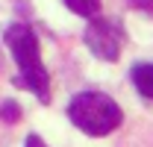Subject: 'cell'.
<instances>
[{
  "instance_id": "obj_8",
  "label": "cell",
  "mask_w": 153,
  "mask_h": 147,
  "mask_svg": "<svg viewBox=\"0 0 153 147\" xmlns=\"http://www.w3.org/2000/svg\"><path fill=\"white\" fill-rule=\"evenodd\" d=\"M24 147H47L38 135H27V141H24Z\"/></svg>"
},
{
  "instance_id": "obj_7",
  "label": "cell",
  "mask_w": 153,
  "mask_h": 147,
  "mask_svg": "<svg viewBox=\"0 0 153 147\" xmlns=\"http://www.w3.org/2000/svg\"><path fill=\"white\" fill-rule=\"evenodd\" d=\"M135 9H141V12H147V15H153V0H130Z\"/></svg>"
},
{
  "instance_id": "obj_4",
  "label": "cell",
  "mask_w": 153,
  "mask_h": 147,
  "mask_svg": "<svg viewBox=\"0 0 153 147\" xmlns=\"http://www.w3.org/2000/svg\"><path fill=\"white\" fill-rule=\"evenodd\" d=\"M130 76H133V85L138 88V94H141L144 100H153V65L150 62L135 65Z\"/></svg>"
},
{
  "instance_id": "obj_3",
  "label": "cell",
  "mask_w": 153,
  "mask_h": 147,
  "mask_svg": "<svg viewBox=\"0 0 153 147\" xmlns=\"http://www.w3.org/2000/svg\"><path fill=\"white\" fill-rule=\"evenodd\" d=\"M85 44H88V50H91L97 59L115 62V59L121 56V47H124V30H121V24H115V21L91 18L88 27H85Z\"/></svg>"
},
{
  "instance_id": "obj_5",
  "label": "cell",
  "mask_w": 153,
  "mask_h": 147,
  "mask_svg": "<svg viewBox=\"0 0 153 147\" xmlns=\"http://www.w3.org/2000/svg\"><path fill=\"white\" fill-rule=\"evenodd\" d=\"M65 6L74 15H82V18H94L100 12V0H65Z\"/></svg>"
},
{
  "instance_id": "obj_1",
  "label": "cell",
  "mask_w": 153,
  "mask_h": 147,
  "mask_svg": "<svg viewBox=\"0 0 153 147\" xmlns=\"http://www.w3.org/2000/svg\"><path fill=\"white\" fill-rule=\"evenodd\" d=\"M6 44L12 50V59L18 62V76H15V85L21 88H30L41 103H50V76L47 68L38 56V38L36 33L27 27V24H9L6 27Z\"/></svg>"
},
{
  "instance_id": "obj_6",
  "label": "cell",
  "mask_w": 153,
  "mask_h": 147,
  "mask_svg": "<svg viewBox=\"0 0 153 147\" xmlns=\"http://www.w3.org/2000/svg\"><path fill=\"white\" fill-rule=\"evenodd\" d=\"M18 115H21V109L15 103H3V109H0V118H3V121L12 124V121H18Z\"/></svg>"
},
{
  "instance_id": "obj_2",
  "label": "cell",
  "mask_w": 153,
  "mask_h": 147,
  "mask_svg": "<svg viewBox=\"0 0 153 147\" xmlns=\"http://www.w3.org/2000/svg\"><path fill=\"white\" fill-rule=\"evenodd\" d=\"M68 118L76 129H82L85 135H109L112 129L121 127L124 121V112L115 103L109 94L103 91H79L68 103Z\"/></svg>"
}]
</instances>
